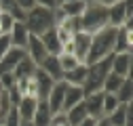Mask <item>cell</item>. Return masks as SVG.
<instances>
[{
	"mask_svg": "<svg viewBox=\"0 0 133 126\" xmlns=\"http://www.w3.org/2000/svg\"><path fill=\"white\" fill-rule=\"evenodd\" d=\"M11 49H13V46H11V38H9V34H0V59H2Z\"/></svg>",
	"mask_w": 133,
	"mask_h": 126,
	"instance_id": "29",
	"label": "cell"
},
{
	"mask_svg": "<svg viewBox=\"0 0 133 126\" xmlns=\"http://www.w3.org/2000/svg\"><path fill=\"white\" fill-rule=\"evenodd\" d=\"M89 46H91V34H85V32L74 34V38H72V55L80 63H85L87 53H89Z\"/></svg>",
	"mask_w": 133,
	"mask_h": 126,
	"instance_id": "8",
	"label": "cell"
},
{
	"mask_svg": "<svg viewBox=\"0 0 133 126\" xmlns=\"http://www.w3.org/2000/svg\"><path fill=\"white\" fill-rule=\"evenodd\" d=\"M19 124H21V120H19V114H17V107H11L2 126H19Z\"/></svg>",
	"mask_w": 133,
	"mask_h": 126,
	"instance_id": "27",
	"label": "cell"
},
{
	"mask_svg": "<svg viewBox=\"0 0 133 126\" xmlns=\"http://www.w3.org/2000/svg\"><path fill=\"white\" fill-rule=\"evenodd\" d=\"M116 99H118L121 105H129L131 99H133V82H131V78H125V82L121 84L118 92H116Z\"/></svg>",
	"mask_w": 133,
	"mask_h": 126,
	"instance_id": "24",
	"label": "cell"
},
{
	"mask_svg": "<svg viewBox=\"0 0 133 126\" xmlns=\"http://www.w3.org/2000/svg\"><path fill=\"white\" fill-rule=\"evenodd\" d=\"M40 40H42V44H44V49H46V53L49 55H61V44H59V38H57V29L55 27H51V29H46L44 34L40 36Z\"/></svg>",
	"mask_w": 133,
	"mask_h": 126,
	"instance_id": "15",
	"label": "cell"
},
{
	"mask_svg": "<svg viewBox=\"0 0 133 126\" xmlns=\"http://www.w3.org/2000/svg\"><path fill=\"white\" fill-rule=\"evenodd\" d=\"M34 72H36V63L32 61V59H28V57H23V59L17 63V67L13 69V76H15V80H21V78L34 76Z\"/></svg>",
	"mask_w": 133,
	"mask_h": 126,
	"instance_id": "22",
	"label": "cell"
},
{
	"mask_svg": "<svg viewBox=\"0 0 133 126\" xmlns=\"http://www.w3.org/2000/svg\"><path fill=\"white\" fill-rule=\"evenodd\" d=\"M82 99H85L82 88H80V86H70V84H68V90H65V97H63V105H61V114H65L70 107L78 105Z\"/></svg>",
	"mask_w": 133,
	"mask_h": 126,
	"instance_id": "18",
	"label": "cell"
},
{
	"mask_svg": "<svg viewBox=\"0 0 133 126\" xmlns=\"http://www.w3.org/2000/svg\"><path fill=\"white\" fill-rule=\"evenodd\" d=\"M36 6H42V9H49V11H53L57 6V0H34Z\"/></svg>",
	"mask_w": 133,
	"mask_h": 126,
	"instance_id": "30",
	"label": "cell"
},
{
	"mask_svg": "<svg viewBox=\"0 0 133 126\" xmlns=\"http://www.w3.org/2000/svg\"><path fill=\"white\" fill-rule=\"evenodd\" d=\"M85 2H87V0H85Z\"/></svg>",
	"mask_w": 133,
	"mask_h": 126,
	"instance_id": "38",
	"label": "cell"
},
{
	"mask_svg": "<svg viewBox=\"0 0 133 126\" xmlns=\"http://www.w3.org/2000/svg\"><path fill=\"white\" fill-rule=\"evenodd\" d=\"M118 99H116V94H110V92H104V99H102V109H104V118L110 116L116 107H118Z\"/></svg>",
	"mask_w": 133,
	"mask_h": 126,
	"instance_id": "26",
	"label": "cell"
},
{
	"mask_svg": "<svg viewBox=\"0 0 133 126\" xmlns=\"http://www.w3.org/2000/svg\"><path fill=\"white\" fill-rule=\"evenodd\" d=\"M0 13H2V11H0Z\"/></svg>",
	"mask_w": 133,
	"mask_h": 126,
	"instance_id": "37",
	"label": "cell"
},
{
	"mask_svg": "<svg viewBox=\"0 0 133 126\" xmlns=\"http://www.w3.org/2000/svg\"><path fill=\"white\" fill-rule=\"evenodd\" d=\"M97 126H110V124H108L106 118H99V120H97Z\"/></svg>",
	"mask_w": 133,
	"mask_h": 126,
	"instance_id": "34",
	"label": "cell"
},
{
	"mask_svg": "<svg viewBox=\"0 0 133 126\" xmlns=\"http://www.w3.org/2000/svg\"><path fill=\"white\" fill-rule=\"evenodd\" d=\"M131 46H133V38H131V21H129L116 32L114 53H131Z\"/></svg>",
	"mask_w": 133,
	"mask_h": 126,
	"instance_id": "10",
	"label": "cell"
},
{
	"mask_svg": "<svg viewBox=\"0 0 133 126\" xmlns=\"http://www.w3.org/2000/svg\"><path fill=\"white\" fill-rule=\"evenodd\" d=\"M65 2H70V0H57V4H65Z\"/></svg>",
	"mask_w": 133,
	"mask_h": 126,
	"instance_id": "36",
	"label": "cell"
},
{
	"mask_svg": "<svg viewBox=\"0 0 133 126\" xmlns=\"http://www.w3.org/2000/svg\"><path fill=\"white\" fill-rule=\"evenodd\" d=\"M102 99H104V92H93V94H87L82 103H85V109H87V116L89 118H104V109H102Z\"/></svg>",
	"mask_w": 133,
	"mask_h": 126,
	"instance_id": "11",
	"label": "cell"
},
{
	"mask_svg": "<svg viewBox=\"0 0 133 126\" xmlns=\"http://www.w3.org/2000/svg\"><path fill=\"white\" fill-rule=\"evenodd\" d=\"M93 2H97V4H102V6L108 9V6H112L114 2H118V0H93Z\"/></svg>",
	"mask_w": 133,
	"mask_h": 126,
	"instance_id": "33",
	"label": "cell"
},
{
	"mask_svg": "<svg viewBox=\"0 0 133 126\" xmlns=\"http://www.w3.org/2000/svg\"><path fill=\"white\" fill-rule=\"evenodd\" d=\"M131 67H133V55L131 53H114L110 72L118 74L121 78H131Z\"/></svg>",
	"mask_w": 133,
	"mask_h": 126,
	"instance_id": "5",
	"label": "cell"
},
{
	"mask_svg": "<svg viewBox=\"0 0 133 126\" xmlns=\"http://www.w3.org/2000/svg\"><path fill=\"white\" fill-rule=\"evenodd\" d=\"M15 2H17V6L21 9V11H30V9H34L36 6V2H34V0H15Z\"/></svg>",
	"mask_w": 133,
	"mask_h": 126,
	"instance_id": "31",
	"label": "cell"
},
{
	"mask_svg": "<svg viewBox=\"0 0 133 126\" xmlns=\"http://www.w3.org/2000/svg\"><path fill=\"white\" fill-rule=\"evenodd\" d=\"M85 6H87L85 0H70L65 4H57V9L63 13V17H80Z\"/></svg>",
	"mask_w": 133,
	"mask_h": 126,
	"instance_id": "21",
	"label": "cell"
},
{
	"mask_svg": "<svg viewBox=\"0 0 133 126\" xmlns=\"http://www.w3.org/2000/svg\"><path fill=\"white\" fill-rule=\"evenodd\" d=\"M108 27V9L93 2V0H87V6L80 15V32L85 34H95V32Z\"/></svg>",
	"mask_w": 133,
	"mask_h": 126,
	"instance_id": "2",
	"label": "cell"
},
{
	"mask_svg": "<svg viewBox=\"0 0 133 126\" xmlns=\"http://www.w3.org/2000/svg\"><path fill=\"white\" fill-rule=\"evenodd\" d=\"M53 80L49 78L40 67H36V72H34V86H36V99L38 101H46V97H49V92H51V88H53Z\"/></svg>",
	"mask_w": 133,
	"mask_h": 126,
	"instance_id": "9",
	"label": "cell"
},
{
	"mask_svg": "<svg viewBox=\"0 0 133 126\" xmlns=\"http://www.w3.org/2000/svg\"><path fill=\"white\" fill-rule=\"evenodd\" d=\"M63 116H65V122H68V126H78L85 118H89V116H87V109H85V103H82V101H80L78 105L70 107Z\"/></svg>",
	"mask_w": 133,
	"mask_h": 126,
	"instance_id": "19",
	"label": "cell"
},
{
	"mask_svg": "<svg viewBox=\"0 0 133 126\" xmlns=\"http://www.w3.org/2000/svg\"><path fill=\"white\" fill-rule=\"evenodd\" d=\"M19 126H34V124H32V120H21Z\"/></svg>",
	"mask_w": 133,
	"mask_h": 126,
	"instance_id": "35",
	"label": "cell"
},
{
	"mask_svg": "<svg viewBox=\"0 0 133 126\" xmlns=\"http://www.w3.org/2000/svg\"><path fill=\"white\" fill-rule=\"evenodd\" d=\"M38 67H40L49 78H51L53 82L63 80V72H61V67H59V61H57V57H55V55H46Z\"/></svg>",
	"mask_w": 133,
	"mask_h": 126,
	"instance_id": "13",
	"label": "cell"
},
{
	"mask_svg": "<svg viewBox=\"0 0 133 126\" xmlns=\"http://www.w3.org/2000/svg\"><path fill=\"white\" fill-rule=\"evenodd\" d=\"M133 17V2L131 0H118L112 6H108V25L110 27H123Z\"/></svg>",
	"mask_w": 133,
	"mask_h": 126,
	"instance_id": "4",
	"label": "cell"
},
{
	"mask_svg": "<svg viewBox=\"0 0 133 126\" xmlns=\"http://www.w3.org/2000/svg\"><path fill=\"white\" fill-rule=\"evenodd\" d=\"M25 57V51L21 49H11L2 59H0V74H13V69L17 67V63Z\"/></svg>",
	"mask_w": 133,
	"mask_h": 126,
	"instance_id": "14",
	"label": "cell"
},
{
	"mask_svg": "<svg viewBox=\"0 0 133 126\" xmlns=\"http://www.w3.org/2000/svg\"><path fill=\"white\" fill-rule=\"evenodd\" d=\"M9 38H11V46L13 49H21L25 51V44H28V38H30V32L23 23H17L15 21L11 32H9Z\"/></svg>",
	"mask_w": 133,
	"mask_h": 126,
	"instance_id": "12",
	"label": "cell"
},
{
	"mask_svg": "<svg viewBox=\"0 0 133 126\" xmlns=\"http://www.w3.org/2000/svg\"><path fill=\"white\" fill-rule=\"evenodd\" d=\"M116 27H104L95 32L91 36V46H89V53L85 59V65H91V63H97L110 55H114V42H116Z\"/></svg>",
	"mask_w": 133,
	"mask_h": 126,
	"instance_id": "1",
	"label": "cell"
},
{
	"mask_svg": "<svg viewBox=\"0 0 133 126\" xmlns=\"http://www.w3.org/2000/svg\"><path fill=\"white\" fill-rule=\"evenodd\" d=\"M49 53H46V49H44V44H42V40H40V36H34V34H30V38H28V44H25V57L28 59H32L36 63V67L42 63V59L46 57Z\"/></svg>",
	"mask_w": 133,
	"mask_h": 126,
	"instance_id": "7",
	"label": "cell"
},
{
	"mask_svg": "<svg viewBox=\"0 0 133 126\" xmlns=\"http://www.w3.org/2000/svg\"><path fill=\"white\" fill-rule=\"evenodd\" d=\"M57 61H59V67H61V72H63V74L80 65V61H78L72 53H61V55H57Z\"/></svg>",
	"mask_w": 133,
	"mask_h": 126,
	"instance_id": "25",
	"label": "cell"
},
{
	"mask_svg": "<svg viewBox=\"0 0 133 126\" xmlns=\"http://www.w3.org/2000/svg\"><path fill=\"white\" fill-rule=\"evenodd\" d=\"M51 120H53V114H51V109H49L46 101H38L34 118H32V124L34 126H51Z\"/></svg>",
	"mask_w": 133,
	"mask_h": 126,
	"instance_id": "16",
	"label": "cell"
},
{
	"mask_svg": "<svg viewBox=\"0 0 133 126\" xmlns=\"http://www.w3.org/2000/svg\"><path fill=\"white\" fill-rule=\"evenodd\" d=\"M36 99L32 97H21V101L17 103V114H19V120H32L34 118V112H36Z\"/></svg>",
	"mask_w": 133,
	"mask_h": 126,
	"instance_id": "20",
	"label": "cell"
},
{
	"mask_svg": "<svg viewBox=\"0 0 133 126\" xmlns=\"http://www.w3.org/2000/svg\"><path fill=\"white\" fill-rule=\"evenodd\" d=\"M78 126H97V120H95V118H85Z\"/></svg>",
	"mask_w": 133,
	"mask_h": 126,
	"instance_id": "32",
	"label": "cell"
},
{
	"mask_svg": "<svg viewBox=\"0 0 133 126\" xmlns=\"http://www.w3.org/2000/svg\"><path fill=\"white\" fill-rule=\"evenodd\" d=\"M23 25L28 27L30 34L42 36L46 29L55 27V15H53V11H49V9L34 6V9H30V11L25 13V21H23Z\"/></svg>",
	"mask_w": 133,
	"mask_h": 126,
	"instance_id": "3",
	"label": "cell"
},
{
	"mask_svg": "<svg viewBox=\"0 0 133 126\" xmlns=\"http://www.w3.org/2000/svg\"><path fill=\"white\" fill-rule=\"evenodd\" d=\"M65 90H68V84H65L63 80L55 82L51 92H49V97H46V105L49 109H51V114H61V105H63V97H65Z\"/></svg>",
	"mask_w": 133,
	"mask_h": 126,
	"instance_id": "6",
	"label": "cell"
},
{
	"mask_svg": "<svg viewBox=\"0 0 133 126\" xmlns=\"http://www.w3.org/2000/svg\"><path fill=\"white\" fill-rule=\"evenodd\" d=\"M123 82H125V78H121L118 74L110 72V74L106 76L104 84H102V92H110V94H116V92H118V88H121V84H123Z\"/></svg>",
	"mask_w": 133,
	"mask_h": 126,
	"instance_id": "23",
	"label": "cell"
},
{
	"mask_svg": "<svg viewBox=\"0 0 133 126\" xmlns=\"http://www.w3.org/2000/svg\"><path fill=\"white\" fill-rule=\"evenodd\" d=\"M85 80H87V65L85 63H80L78 67H74V69L63 74V82L70 84V86H82Z\"/></svg>",
	"mask_w": 133,
	"mask_h": 126,
	"instance_id": "17",
	"label": "cell"
},
{
	"mask_svg": "<svg viewBox=\"0 0 133 126\" xmlns=\"http://www.w3.org/2000/svg\"><path fill=\"white\" fill-rule=\"evenodd\" d=\"M13 17L11 15H6V13H0V34H9L11 32V27H13Z\"/></svg>",
	"mask_w": 133,
	"mask_h": 126,
	"instance_id": "28",
	"label": "cell"
}]
</instances>
